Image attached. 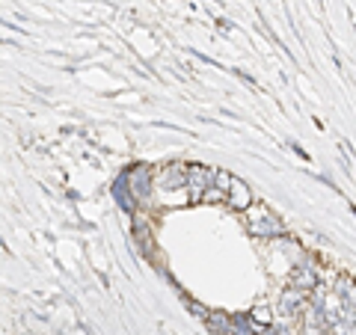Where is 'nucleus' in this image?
I'll list each match as a JSON object with an SVG mask.
<instances>
[{
	"instance_id": "1",
	"label": "nucleus",
	"mask_w": 356,
	"mask_h": 335,
	"mask_svg": "<svg viewBox=\"0 0 356 335\" xmlns=\"http://www.w3.org/2000/svg\"><path fill=\"white\" fill-rule=\"evenodd\" d=\"M246 216V232L253 234V238H261V241H273V238H282L285 234V225L282 220L276 216L270 208H264V205H253L250 211H244Z\"/></svg>"
},
{
	"instance_id": "2",
	"label": "nucleus",
	"mask_w": 356,
	"mask_h": 335,
	"mask_svg": "<svg viewBox=\"0 0 356 335\" xmlns=\"http://www.w3.org/2000/svg\"><path fill=\"white\" fill-rule=\"evenodd\" d=\"M125 179H128V190H131L137 205H152L155 202V172H152V166L137 163L131 172H125Z\"/></svg>"
},
{
	"instance_id": "3",
	"label": "nucleus",
	"mask_w": 356,
	"mask_h": 335,
	"mask_svg": "<svg viewBox=\"0 0 356 335\" xmlns=\"http://www.w3.org/2000/svg\"><path fill=\"white\" fill-rule=\"evenodd\" d=\"M214 166H202V163H190L187 166V196H190V205H199L205 199L208 187L214 184Z\"/></svg>"
},
{
	"instance_id": "4",
	"label": "nucleus",
	"mask_w": 356,
	"mask_h": 335,
	"mask_svg": "<svg viewBox=\"0 0 356 335\" xmlns=\"http://www.w3.org/2000/svg\"><path fill=\"white\" fill-rule=\"evenodd\" d=\"M155 187H157V193H161V199L164 196H170L175 190H187V166L184 163H166L157 170L155 175Z\"/></svg>"
},
{
	"instance_id": "5",
	"label": "nucleus",
	"mask_w": 356,
	"mask_h": 335,
	"mask_svg": "<svg viewBox=\"0 0 356 335\" xmlns=\"http://www.w3.org/2000/svg\"><path fill=\"white\" fill-rule=\"evenodd\" d=\"M306 294L309 291H300V288H294V285H288L282 294H279V314H285V318H300L303 309L309 305V300H306Z\"/></svg>"
},
{
	"instance_id": "6",
	"label": "nucleus",
	"mask_w": 356,
	"mask_h": 335,
	"mask_svg": "<svg viewBox=\"0 0 356 335\" xmlns=\"http://www.w3.org/2000/svg\"><path fill=\"white\" fill-rule=\"evenodd\" d=\"M291 285L294 288H300V291H315V288H321V273L315 264H297V267L291 270Z\"/></svg>"
},
{
	"instance_id": "7",
	"label": "nucleus",
	"mask_w": 356,
	"mask_h": 335,
	"mask_svg": "<svg viewBox=\"0 0 356 335\" xmlns=\"http://www.w3.org/2000/svg\"><path fill=\"white\" fill-rule=\"evenodd\" d=\"M226 205H229L232 211H250V208H253V190H250V184L241 181L237 175L232 179L229 199H226Z\"/></svg>"
},
{
	"instance_id": "8",
	"label": "nucleus",
	"mask_w": 356,
	"mask_h": 335,
	"mask_svg": "<svg viewBox=\"0 0 356 335\" xmlns=\"http://www.w3.org/2000/svg\"><path fill=\"white\" fill-rule=\"evenodd\" d=\"M205 327L214 335H232V318L226 312H208L205 314Z\"/></svg>"
},
{
	"instance_id": "9",
	"label": "nucleus",
	"mask_w": 356,
	"mask_h": 335,
	"mask_svg": "<svg viewBox=\"0 0 356 335\" xmlns=\"http://www.w3.org/2000/svg\"><path fill=\"white\" fill-rule=\"evenodd\" d=\"M333 291L339 294L344 303L356 305V282L350 279V276H339V279H335V285H333Z\"/></svg>"
},
{
	"instance_id": "10",
	"label": "nucleus",
	"mask_w": 356,
	"mask_h": 335,
	"mask_svg": "<svg viewBox=\"0 0 356 335\" xmlns=\"http://www.w3.org/2000/svg\"><path fill=\"white\" fill-rule=\"evenodd\" d=\"M250 318L259 323V327H273V314L267 312V305H255V309L250 312Z\"/></svg>"
},
{
	"instance_id": "11",
	"label": "nucleus",
	"mask_w": 356,
	"mask_h": 335,
	"mask_svg": "<svg viewBox=\"0 0 356 335\" xmlns=\"http://www.w3.org/2000/svg\"><path fill=\"white\" fill-rule=\"evenodd\" d=\"M226 199H229V193H226V190H220V187H208V193H205V205H217V202H226Z\"/></svg>"
},
{
	"instance_id": "12",
	"label": "nucleus",
	"mask_w": 356,
	"mask_h": 335,
	"mask_svg": "<svg viewBox=\"0 0 356 335\" xmlns=\"http://www.w3.org/2000/svg\"><path fill=\"white\" fill-rule=\"evenodd\" d=\"M330 329H324V327H303V335H326Z\"/></svg>"
}]
</instances>
